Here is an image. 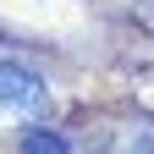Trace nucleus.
Instances as JSON below:
<instances>
[{
	"instance_id": "1",
	"label": "nucleus",
	"mask_w": 154,
	"mask_h": 154,
	"mask_svg": "<svg viewBox=\"0 0 154 154\" xmlns=\"http://www.w3.org/2000/svg\"><path fill=\"white\" fill-rule=\"evenodd\" d=\"M38 105H44V83H38L28 66L0 61V116H6V121H17V116H33Z\"/></svg>"
},
{
	"instance_id": "2",
	"label": "nucleus",
	"mask_w": 154,
	"mask_h": 154,
	"mask_svg": "<svg viewBox=\"0 0 154 154\" xmlns=\"http://www.w3.org/2000/svg\"><path fill=\"white\" fill-rule=\"evenodd\" d=\"M28 149H66V138H44L38 132V138H28Z\"/></svg>"
}]
</instances>
